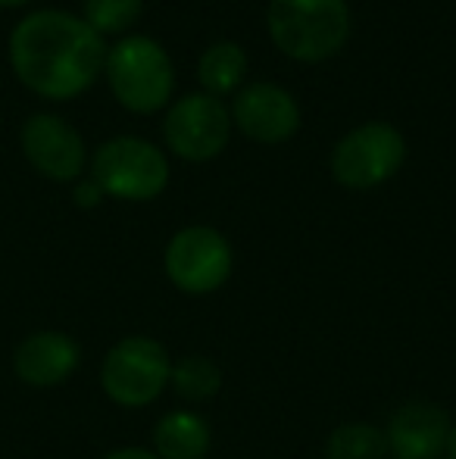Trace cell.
Wrapping results in <instances>:
<instances>
[{
	"label": "cell",
	"mask_w": 456,
	"mask_h": 459,
	"mask_svg": "<svg viewBox=\"0 0 456 459\" xmlns=\"http://www.w3.org/2000/svg\"><path fill=\"white\" fill-rule=\"evenodd\" d=\"M29 4V0H0V6H22Z\"/></svg>",
	"instance_id": "21"
},
{
	"label": "cell",
	"mask_w": 456,
	"mask_h": 459,
	"mask_svg": "<svg viewBox=\"0 0 456 459\" xmlns=\"http://www.w3.org/2000/svg\"><path fill=\"white\" fill-rule=\"evenodd\" d=\"M104 459H159V456L151 454V450H144V447H122V450L107 454Z\"/></svg>",
	"instance_id": "19"
},
{
	"label": "cell",
	"mask_w": 456,
	"mask_h": 459,
	"mask_svg": "<svg viewBox=\"0 0 456 459\" xmlns=\"http://www.w3.org/2000/svg\"><path fill=\"white\" fill-rule=\"evenodd\" d=\"M104 69L116 100L132 113H157L176 88L169 54L147 35L122 38L107 54Z\"/></svg>",
	"instance_id": "3"
},
{
	"label": "cell",
	"mask_w": 456,
	"mask_h": 459,
	"mask_svg": "<svg viewBox=\"0 0 456 459\" xmlns=\"http://www.w3.org/2000/svg\"><path fill=\"white\" fill-rule=\"evenodd\" d=\"M266 19L275 48L300 63L329 60L350 35L344 0H269Z\"/></svg>",
	"instance_id": "2"
},
{
	"label": "cell",
	"mask_w": 456,
	"mask_h": 459,
	"mask_svg": "<svg viewBox=\"0 0 456 459\" xmlns=\"http://www.w3.org/2000/svg\"><path fill=\"white\" fill-rule=\"evenodd\" d=\"M159 459H203L210 450V422L191 410H172L153 429Z\"/></svg>",
	"instance_id": "13"
},
{
	"label": "cell",
	"mask_w": 456,
	"mask_h": 459,
	"mask_svg": "<svg viewBox=\"0 0 456 459\" xmlns=\"http://www.w3.org/2000/svg\"><path fill=\"white\" fill-rule=\"evenodd\" d=\"M144 0H85V22L98 35H119L138 22Z\"/></svg>",
	"instance_id": "17"
},
{
	"label": "cell",
	"mask_w": 456,
	"mask_h": 459,
	"mask_svg": "<svg viewBox=\"0 0 456 459\" xmlns=\"http://www.w3.org/2000/svg\"><path fill=\"white\" fill-rule=\"evenodd\" d=\"M231 116H235V126L250 141H260V144L288 141L300 126L297 100L291 97V91L272 85V82H256V85L237 91Z\"/></svg>",
	"instance_id": "10"
},
{
	"label": "cell",
	"mask_w": 456,
	"mask_h": 459,
	"mask_svg": "<svg viewBox=\"0 0 456 459\" xmlns=\"http://www.w3.org/2000/svg\"><path fill=\"white\" fill-rule=\"evenodd\" d=\"M388 450L394 459H441L447 454L451 419L434 403H403L388 422Z\"/></svg>",
	"instance_id": "11"
},
{
	"label": "cell",
	"mask_w": 456,
	"mask_h": 459,
	"mask_svg": "<svg viewBox=\"0 0 456 459\" xmlns=\"http://www.w3.org/2000/svg\"><path fill=\"white\" fill-rule=\"evenodd\" d=\"M172 375L169 353L159 341L147 334H132L110 347L100 366V387L119 406L138 410L166 391Z\"/></svg>",
	"instance_id": "4"
},
{
	"label": "cell",
	"mask_w": 456,
	"mask_h": 459,
	"mask_svg": "<svg viewBox=\"0 0 456 459\" xmlns=\"http://www.w3.org/2000/svg\"><path fill=\"white\" fill-rule=\"evenodd\" d=\"M169 385L176 387L178 397L201 403V400H210V397H216V394H219L222 372L210 357L194 353V357H185V359H178V363L172 366Z\"/></svg>",
	"instance_id": "16"
},
{
	"label": "cell",
	"mask_w": 456,
	"mask_h": 459,
	"mask_svg": "<svg viewBox=\"0 0 456 459\" xmlns=\"http://www.w3.org/2000/svg\"><path fill=\"white\" fill-rule=\"evenodd\" d=\"M91 172L100 191L116 200H153L169 185V163L159 147L132 134L100 144Z\"/></svg>",
	"instance_id": "5"
},
{
	"label": "cell",
	"mask_w": 456,
	"mask_h": 459,
	"mask_svg": "<svg viewBox=\"0 0 456 459\" xmlns=\"http://www.w3.org/2000/svg\"><path fill=\"white\" fill-rule=\"evenodd\" d=\"M447 459H456V425H451V437H447Z\"/></svg>",
	"instance_id": "20"
},
{
	"label": "cell",
	"mask_w": 456,
	"mask_h": 459,
	"mask_svg": "<svg viewBox=\"0 0 456 459\" xmlns=\"http://www.w3.org/2000/svg\"><path fill=\"white\" fill-rule=\"evenodd\" d=\"M244 73H247V54L241 50V44L235 41H216L203 50L201 63H197V79L207 88V94L219 97L231 94L241 85Z\"/></svg>",
	"instance_id": "14"
},
{
	"label": "cell",
	"mask_w": 456,
	"mask_h": 459,
	"mask_svg": "<svg viewBox=\"0 0 456 459\" xmlns=\"http://www.w3.org/2000/svg\"><path fill=\"white\" fill-rule=\"evenodd\" d=\"M82 351L63 332H35L13 353V372L29 387H56L79 368Z\"/></svg>",
	"instance_id": "12"
},
{
	"label": "cell",
	"mask_w": 456,
	"mask_h": 459,
	"mask_svg": "<svg viewBox=\"0 0 456 459\" xmlns=\"http://www.w3.org/2000/svg\"><path fill=\"white\" fill-rule=\"evenodd\" d=\"M22 153L50 182H73L85 169V141L54 113H35L22 126Z\"/></svg>",
	"instance_id": "9"
},
{
	"label": "cell",
	"mask_w": 456,
	"mask_h": 459,
	"mask_svg": "<svg viewBox=\"0 0 456 459\" xmlns=\"http://www.w3.org/2000/svg\"><path fill=\"white\" fill-rule=\"evenodd\" d=\"M107 60L104 38L66 10H38L13 29L10 63L29 91L69 100L94 85Z\"/></svg>",
	"instance_id": "1"
},
{
	"label": "cell",
	"mask_w": 456,
	"mask_h": 459,
	"mask_svg": "<svg viewBox=\"0 0 456 459\" xmlns=\"http://www.w3.org/2000/svg\"><path fill=\"white\" fill-rule=\"evenodd\" d=\"M166 144L191 163H203L226 151L231 134V113L213 94H188L166 113Z\"/></svg>",
	"instance_id": "8"
},
{
	"label": "cell",
	"mask_w": 456,
	"mask_h": 459,
	"mask_svg": "<svg viewBox=\"0 0 456 459\" xmlns=\"http://www.w3.org/2000/svg\"><path fill=\"white\" fill-rule=\"evenodd\" d=\"M73 197H75V204H79L82 210H94V206H98L100 200L107 197V194L100 191V185L94 182V178H88V182H79V185H75V194H73Z\"/></svg>",
	"instance_id": "18"
},
{
	"label": "cell",
	"mask_w": 456,
	"mask_h": 459,
	"mask_svg": "<svg viewBox=\"0 0 456 459\" xmlns=\"http://www.w3.org/2000/svg\"><path fill=\"white\" fill-rule=\"evenodd\" d=\"M235 269L231 244L210 225L176 231L166 247V275L185 294H213Z\"/></svg>",
	"instance_id": "7"
},
{
	"label": "cell",
	"mask_w": 456,
	"mask_h": 459,
	"mask_svg": "<svg viewBox=\"0 0 456 459\" xmlns=\"http://www.w3.org/2000/svg\"><path fill=\"white\" fill-rule=\"evenodd\" d=\"M388 437L369 422L338 425L325 441V459H384Z\"/></svg>",
	"instance_id": "15"
},
{
	"label": "cell",
	"mask_w": 456,
	"mask_h": 459,
	"mask_svg": "<svg viewBox=\"0 0 456 459\" xmlns=\"http://www.w3.org/2000/svg\"><path fill=\"white\" fill-rule=\"evenodd\" d=\"M407 160V141L388 122H369L338 141L331 153V176L350 191H369L397 176Z\"/></svg>",
	"instance_id": "6"
}]
</instances>
